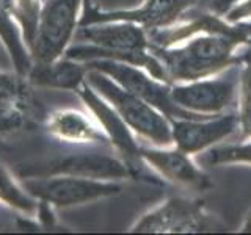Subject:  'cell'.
<instances>
[{"instance_id": "ac0fdd59", "label": "cell", "mask_w": 251, "mask_h": 235, "mask_svg": "<svg viewBox=\"0 0 251 235\" xmlns=\"http://www.w3.org/2000/svg\"><path fill=\"white\" fill-rule=\"evenodd\" d=\"M201 166H251V138H240L234 143H220L195 157Z\"/></svg>"}, {"instance_id": "2e32d148", "label": "cell", "mask_w": 251, "mask_h": 235, "mask_svg": "<svg viewBox=\"0 0 251 235\" xmlns=\"http://www.w3.org/2000/svg\"><path fill=\"white\" fill-rule=\"evenodd\" d=\"M86 72L88 68L85 63L61 57L50 63L31 65L27 78L31 85L75 91L85 82Z\"/></svg>"}, {"instance_id": "7402d4cb", "label": "cell", "mask_w": 251, "mask_h": 235, "mask_svg": "<svg viewBox=\"0 0 251 235\" xmlns=\"http://www.w3.org/2000/svg\"><path fill=\"white\" fill-rule=\"evenodd\" d=\"M223 18L231 24L251 21V0H240L227 10Z\"/></svg>"}, {"instance_id": "7c38bea8", "label": "cell", "mask_w": 251, "mask_h": 235, "mask_svg": "<svg viewBox=\"0 0 251 235\" xmlns=\"http://www.w3.org/2000/svg\"><path fill=\"white\" fill-rule=\"evenodd\" d=\"M68 174L78 177H90L100 180H124L130 177L129 169L120 155L108 152L91 151L77 152L65 157H58L44 166H38L35 171L25 172V176H53Z\"/></svg>"}, {"instance_id": "603a6c76", "label": "cell", "mask_w": 251, "mask_h": 235, "mask_svg": "<svg viewBox=\"0 0 251 235\" xmlns=\"http://www.w3.org/2000/svg\"><path fill=\"white\" fill-rule=\"evenodd\" d=\"M239 232L242 234H251V209L247 212L245 218H243V221L239 227Z\"/></svg>"}, {"instance_id": "d6986e66", "label": "cell", "mask_w": 251, "mask_h": 235, "mask_svg": "<svg viewBox=\"0 0 251 235\" xmlns=\"http://www.w3.org/2000/svg\"><path fill=\"white\" fill-rule=\"evenodd\" d=\"M21 35L22 31L11 19V14L8 13V8L0 5V38H2L5 47L11 55L16 72L27 77L31 68V55L30 50H27L25 44H24L25 41H22L24 36Z\"/></svg>"}, {"instance_id": "5b68a950", "label": "cell", "mask_w": 251, "mask_h": 235, "mask_svg": "<svg viewBox=\"0 0 251 235\" xmlns=\"http://www.w3.org/2000/svg\"><path fill=\"white\" fill-rule=\"evenodd\" d=\"M83 0H47L41 6L30 55L35 63L61 58L80 24Z\"/></svg>"}, {"instance_id": "5bb4252c", "label": "cell", "mask_w": 251, "mask_h": 235, "mask_svg": "<svg viewBox=\"0 0 251 235\" xmlns=\"http://www.w3.org/2000/svg\"><path fill=\"white\" fill-rule=\"evenodd\" d=\"M151 43L157 46H176L187 39L195 38L198 35H223L240 39H248L242 33L237 24L227 22L222 14L215 11H202L187 18L179 19L170 27L148 31Z\"/></svg>"}, {"instance_id": "44dd1931", "label": "cell", "mask_w": 251, "mask_h": 235, "mask_svg": "<svg viewBox=\"0 0 251 235\" xmlns=\"http://www.w3.org/2000/svg\"><path fill=\"white\" fill-rule=\"evenodd\" d=\"M30 112L25 108L0 102V133H11L27 124Z\"/></svg>"}, {"instance_id": "cb8c5ba5", "label": "cell", "mask_w": 251, "mask_h": 235, "mask_svg": "<svg viewBox=\"0 0 251 235\" xmlns=\"http://www.w3.org/2000/svg\"><path fill=\"white\" fill-rule=\"evenodd\" d=\"M237 25H239V28L242 30V33H243V35H245L247 38H251V21L239 22Z\"/></svg>"}, {"instance_id": "277c9868", "label": "cell", "mask_w": 251, "mask_h": 235, "mask_svg": "<svg viewBox=\"0 0 251 235\" xmlns=\"http://www.w3.org/2000/svg\"><path fill=\"white\" fill-rule=\"evenodd\" d=\"M21 185L31 198L60 209L82 206L123 191L120 180H100L68 174L27 176Z\"/></svg>"}, {"instance_id": "6da1fadb", "label": "cell", "mask_w": 251, "mask_h": 235, "mask_svg": "<svg viewBox=\"0 0 251 235\" xmlns=\"http://www.w3.org/2000/svg\"><path fill=\"white\" fill-rule=\"evenodd\" d=\"M248 39L223 35H198L176 46L149 44L160 61L170 85L193 82L239 66L240 49Z\"/></svg>"}, {"instance_id": "9c48e42d", "label": "cell", "mask_w": 251, "mask_h": 235, "mask_svg": "<svg viewBox=\"0 0 251 235\" xmlns=\"http://www.w3.org/2000/svg\"><path fill=\"white\" fill-rule=\"evenodd\" d=\"M200 2L201 0H143V3L137 8L110 11H100L96 6L86 3L83 6V16H80L78 25L110 21H127L138 24L146 31H152L173 25L190 13Z\"/></svg>"}, {"instance_id": "8992f818", "label": "cell", "mask_w": 251, "mask_h": 235, "mask_svg": "<svg viewBox=\"0 0 251 235\" xmlns=\"http://www.w3.org/2000/svg\"><path fill=\"white\" fill-rule=\"evenodd\" d=\"M220 227L202 199L171 196L141 215L130 231L140 234H200L218 231Z\"/></svg>"}, {"instance_id": "9a60e30c", "label": "cell", "mask_w": 251, "mask_h": 235, "mask_svg": "<svg viewBox=\"0 0 251 235\" xmlns=\"http://www.w3.org/2000/svg\"><path fill=\"white\" fill-rule=\"evenodd\" d=\"M46 127L55 138L66 143L110 146L107 135L93 115L75 108H61L53 112L47 118Z\"/></svg>"}, {"instance_id": "e0dca14e", "label": "cell", "mask_w": 251, "mask_h": 235, "mask_svg": "<svg viewBox=\"0 0 251 235\" xmlns=\"http://www.w3.org/2000/svg\"><path fill=\"white\" fill-rule=\"evenodd\" d=\"M235 113L239 116L240 138H251V38L240 49L239 97Z\"/></svg>"}, {"instance_id": "4fadbf2b", "label": "cell", "mask_w": 251, "mask_h": 235, "mask_svg": "<svg viewBox=\"0 0 251 235\" xmlns=\"http://www.w3.org/2000/svg\"><path fill=\"white\" fill-rule=\"evenodd\" d=\"M74 39L75 43H85L107 50L126 53L148 52L149 44H151L148 31L138 24L127 21H110L78 25Z\"/></svg>"}, {"instance_id": "30bf717a", "label": "cell", "mask_w": 251, "mask_h": 235, "mask_svg": "<svg viewBox=\"0 0 251 235\" xmlns=\"http://www.w3.org/2000/svg\"><path fill=\"white\" fill-rule=\"evenodd\" d=\"M173 144L196 157L239 133V116L226 112L207 118H171Z\"/></svg>"}, {"instance_id": "8fae6325", "label": "cell", "mask_w": 251, "mask_h": 235, "mask_svg": "<svg viewBox=\"0 0 251 235\" xmlns=\"http://www.w3.org/2000/svg\"><path fill=\"white\" fill-rule=\"evenodd\" d=\"M141 157L163 182L193 191H209L214 182L193 155L171 146H141Z\"/></svg>"}, {"instance_id": "7a4b0ae2", "label": "cell", "mask_w": 251, "mask_h": 235, "mask_svg": "<svg viewBox=\"0 0 251 235\" xmlns=\"http://www.w3.org/2000/svg\"><path fill=\"white\" fill-rule=\"evenodd\" d=\"M85 82L113 107L115 112L121 116V119L137 137L146 140L151 146L173 144L170 118L155 107L123 88L121 85H118L99 70L88 69Z\"/></svg>"}, {"instance_id": "ffe728a7", "label": "cell", "mask_w": 251, "mask_h": 235, "mask_svg": "<svg viewBox=\"0 0 251 235\" xmlns=\"http://www.w3.org/2000/svg\"><path fill=\"white\" fill-rule=\"evenodd\" d=\"M41 6H43L41 0H13L11 11L14 13L16 19H18V22L21 24L24 41H25L28 46L35 35Z\"/></svg>"}, {"instance_id": "ba28073f", "label": "cell", "mask_w": 251, "mask_h": 235, "mask_svg": "<svg viewBox=\"0 0 251 235\" xmlns=\"http://www.w3.org/2000/svg\"><path fill=\"white\" fill-rule=\"evenodd\" d=\"M85 65L88 69L99 70L108 75L118 85L146 100L170 119L171 118H207L177 107L171 99V85L157 80L143 68L115 60H93L86 61Z\"/></svg>"}, {"instance_id": "3957f363", "label": "cell", "mask_w": 251, "mask_h": 235, "mask_svg": "<svg viewBox=\"0 0 251 235\" xmlns=\"http://www.w3.org/2000/svg\"><path fill=\"white\" fill-rule=\"evenodd\" d=\"M75 93L80 96L85 107L104 130L110 146L126 163L130 179L145 180L151 185H162L163 180L148 166L141 157V146L135 138L137 135L127 127V124L121 119V116L115 112L113 107L86 82L78 86Z\"/></svg>"}, {"instance_id": "52a82bcc", "label": "cell", "mask_w": 251, "mask_h": 235, "mask_svg": "<svg viewBox=\"0 0 251 235\" xmlns=\"http://www.w3.org/2000/svg\"><path fill=\"white\" fill-rule=\"evenodd\" d=\"M239 97V66H232L217 75L193 82L173 83V102L196 115L214 116L237 107Z\"/></svg>"}]
</instances>
